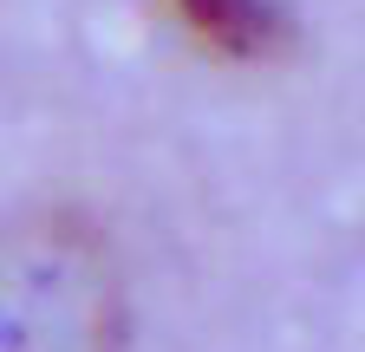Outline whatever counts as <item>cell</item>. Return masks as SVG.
<instances>
[{
	"mask_svg": "<svg viewBox=\"0 0 365 352\" xmlns=\"http://www.w3.org/2000/svg\"><path fill=\"white\" fill-rule=\"evenodd\" d=\"M124 306L105 242L72 215L0 235V352H118Z\"/></svg>",
	"mask_w": 365,
	"mask_h": 352,
	"instance_id": "cell-1",
	"label": "cell"
},
{
	"mask_svg": "<svg viewBox=\"0 0 365 352\" xmlns=\"http://www.w3.org/2000/svg\"><path fill=\"white\" fill-rule=\"evenodd\" d=\"M170 14L182 20V33L196 46L222 53V59H281L294 46V14L287 0H170Z\"/></svg>",
	"mask_w": 365,
	"mask_h": 352,
	"instance_id": "cell-2",
	"label": "cell"
}]
</instances>
